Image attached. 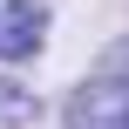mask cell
<instances>
[{
  "label": "cell",
  "instance_id": "obj_2",
  "mask_svg": "<svg viewBox=\"0 0 129 129\" xmlns=\"http://www.w3.org/2000/svg\"><path fill=\"white\" fill-rule=\"evenodd\" d=\"M41 27H48V14H41L34 0H14V7L0 14V54L14 61V54H27V48H41Z\"/></svg>",
  "mask_w": 129,
  "mask_h": 129
},
{
  "label": "cell",
  "instance_id": "obj_1",
  "mask_svg": "<svg viewBox=\"0 0 129 129\" xmlns=\"http://www.w3.org/2000/svg\"><path fill=\"white\" fill-rule=\"evenodd\" d=\"M68 129H129V88H116V82L82 88L68 109Z\"/></svg>",
  "mask_w": 129,
  "mask_h": 129
}]
</instances>
